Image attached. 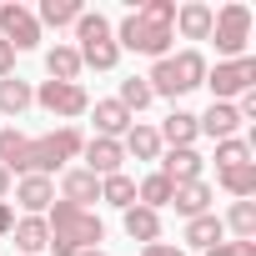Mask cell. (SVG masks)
Here are the masks:
<instances>
[{
    "mask_svg": "<svg viewBox=\"0 0 256 256\" xmlns=\"http://www.w3.org/2000/svg\"><path fill=\"white\" fill-rule=\"evenodd\" d=\"M116 100H120L126 110H131V116H136V110H146V106H151L156 96H151L146 76H126V80H120V96H116Z\"/></svg>",
    "mask_w": 256,
    "mask_h": 256,
    "instance_id": "obj_30",
    "label": "cell"
},
{
    "mask_svg": "<svg viewBox=\"0 0 256 256\" xmlns=\"http://www.w3.org/2000/svg\"><path fill=\"white\" fill-rule=\"evenodd\" d=\"M120 226L131 241H161V211H146V206H131V211H120Z\"/></svg>",
    "mask_w": 256,
    "mask_h": 256,
    "instance_id": "obj_20",
    "label": "cell"
},
{
    "mask_svg": "<svg viewBox=\"0 0 256 256\" xmlns=\"http://www.w3.org/2000/svg\"><path fill=\"white\" fill-rule=\"evenodd\" d=\"M86 151V136L76 131V126H60V131H46V136H26L20 156L6 166L10 176H50L60 171L66 161H76Z\"/></svg>",
    "mask_w": 256,
    "mask_h": 256,
    "instance_id": "obj_3",
    "label": "cell"
},
{
    "mask_svg": "<svg viewBox=\"0 0 256 256\" xmlns=\"http://www.w3.org/2000/svg\"><path fill=\"white\" fill-rule=\"evenodd\" d=\"M201 151L196 146H181V151H166L161 156V176L171 181V186H186V181H201Z\"/></svg>",
    "mask_w": 256,
    "mask_h": 256,
    "instance_id": "obj_15",
    "label": "cell"
},
{
    "mask_svg": "<svg viewBox=\"0 0 256 256\" xmlns=\"http://www.w3.org/2000/svg\"><path fill=\"white\" fill-rule=\"evenodd\" d=\"M0 201H10V171L0 166Z\"/></svg>",
    "mask_w": 256,
    "mask_h": 256,
    "instance_id": "obj_37",
    "label": "cell"
},
{
    "mask_svg": "<svg viewBox=\"0 0 256 256\" xmlns=\"http://www.w3.org/2000/svg\"><path fill=\"white\" fill-rule=\"evenodd\" d=\"M36 106V86L30 80H20V76H6L0 80V116H20V110H30Z\"/></svg>",
    "mask_w": 256,
    "mask_h": 256,
    "instance_id": "obj_23",
    "label": "cell"
},
{
    "mask_svg": "<svg viewBox=\"0 0 256 256\" xmlns=\"http://www.w3.org/2000/svg\"><path fill=\"white\" fill-rule=\"evenodd\" d=\"M216 241H226V226H221V216H216V211H206V216H191V221H186V246L211 251Z\"/></svg>",
    "mask_w": 256,
    "mask_h": 256,
    "instance_id": "obj_21",
    "label": "cell"
},
{
    "mask_svg": "<svg viewBox=\"0 0 256 256\" xmlns=\"http://www.w3.org/2000/svg\"><path fill=\"white\" fill-rule=\"evenodd\" d=\"M20 146H26V136L16 131V126H0V166H10L20 156Z\"/></svg>",
    "mask_w": 256,
    "mask_h": 256,
    "instance_id": "obj_32",
    "label": "cell"
},
{
    "mask_svg": "<svg viewBox=\"0 0 256 256\" xmlns=\"http://www.w3.org/2000/svg\"><path fill=\"white\" fill-rule=\"evenodd\" d=\"M6 76H16V50L0 40V80H6Z\"/></svg>",
    "mask_w": 256,
    "mask_h": 256,
    "instance_id": "obj_34",
    "label": "cell"
},
{
    "mask_svg": "<svg viewBox=\"0 0 256 256\" xmlns=\"http://www.w3.org/2000/svg\"><path fill=\"white\" fill-rule=\"evenodd\" d=\"M80 16H86V6H80V0H40V10H36V20H40V26H50V30L76 26Z\"/></svg>",
    "mask_w": 256,
    "mask_h": 256,
    "instance_id": "obj_24",
    "label": "cell"
},
{
    "mask_svg": "<svg viewBox=\"0 0 256 256\" xmlns=\"http://www.w3.org/2000/svg\"><path fill=\"white\" fill-rule=\"evenodd\" d=\"M176 0H141V6L120 20L116 30V46L120 50H136V56H151V60H166L171 56V40H176Z\"/></svg>",
    "mask_w": 256,
    "mask_h": 256,
    "instance_id": "obj_1",
    "label": "cell"
},
{
    "mask_svg": "<svg viewBox=\"0 0 256 256\" xmlns=\"http://www.w3.org/2000/svg\"><path fill=\"white\" fill-rule=\"evenodd\" d=\"M211 201H216V191H211L206 181H186V186H176V191H171V206H176L186 221H191V216H206V211H211Z\"/></svg>",
    "mask_w": 256,
    "mask_h": 256,
    "instance_id": "obj_17",
    "label": "cell"
},
{
    "mask_svg": "<svg viewBox=\"0 0 256 256\" xmlns=\"http://www.w3.org/2000/svg\"><path fill=\"white\" fill-rule=\"evenodd\" d=\"M211 20H216L211 6L186 0V6H176V26H171V30H181V40H211Z\"/></svg>",
    "mask_w": 256,
    "mask_h": 256,
    "instance_id": "obj_13",
    "label": "cell"
},
{
    "mask_svg": "<svg viewBox=\"0 0 256 256\" xmlns=\"http://www.w3.org/2000/svg\"><path fill=\"white\" fill-rule=\"evenodd\" d=\"M236 241H256V201H231L226 221H221Z\"/></svg>",
    "mask_w": 256,
    "mask_h": 256,
    "instance_id": "obj_29",
    "label": "cell"
},
{
    "mask_svg": "<svg viewBox=\"0 0 256 256\" xmlns=\"http://www.w3.org/2000/svg\"><path fill=\"white\" fill-rule=\"evenodd\" d=\"M171 181L161 176V171H151V176H141V186H136V206H146V211H161V206H171Z\"/></svg>",
    "mask_w": 256,
    "mask_h": 256,
    "instance_id": "obj_26",
    "label": "cell"
},
{
    "mask_svg": "<svg viewBox=\"0 0 256 256\" xmlns=\"http://www.w3.org/2000/svg\"><path fill=\"white\" fill-rule=\"evenodd\" d=\"M46 70H50V80H80V56H76V46H56V50H46Z\"/></svg>",
    "mask_w": 256,
    "mask_h": 256,
    "instance_id": "obj_28",
    "label": "cell"
},
{
    "mask_svg": "<svg viewBox=\"0 0 256 256\" xmlns=\"http://www.w3.org/2000/svg\"><path fill=\"white\" fill-rule=\"evenodd\" d=\"M211 40H216V56H221V60H241V56H246V46H251V10L241 6V0H231V6L216 10Z\"/></svg>",
    "mask_w": 256,
    "mask_h": 256,
    "instance_id": "obj_6",
    "label": "cell"
},
{
    "mask_svg": "<svg viewBox=\"0 0 256 256\" xmlns=\"http://www.w3.org/2000/svg\"><path fill=\"white\" fill-rule=\"evenodd\" d=\"M196 131H201V136H211V141H231V136L241 131V116H236V106H231V100H211V110H206V116H196Z\"/></svg>",
    "mask_w": 256,
    "mask_h": 256,
    "instance_id": "obj_12",
    "label": "cell"
},
{
    "mask_svg": "<svg viewBox=\"0 0 256 256\" xmlns=\"http://www.w3.org/2000/svg\"><path fill=\"white\" fill-rule=\"evenodd\" d=\"M36 106H46V110H50V116H60V120H76V116H86V110H90V96H86V86H80V80H40Z\"/></svg>",
    "mask_w": 256,
    "mask_h": 256,
    "instance_id": "obj_8",
    "label": "cell"
},
{
    "mask_svg": "<svg viewBox=\"0 0 256 256\" xmlns=\"http://www.w3.org/2000/svg\"><path fill=\"white\" fill-rule=\"evenodd\" d=\"M120 151L126 156H136V161H161V136H156V126H131V131L120 136Z\"/></svg>",
    "mask_w": 256,
    "mask_h": 256,
    "instance_id": "obj_19",
    "label": "cell"
},
{
    "mask_svg": "<svg viewBox=\"0 0 256 256\" xmlns=\"http://www.w3.org/2000/svg\"><path fill=\"white\" fill-rule=\"evenodd\" d=\"M90 116H96V136H106V141H120V136L136 126V116L126 110L120 100H96V106H90Z\"/></svg>",
    "mask_w": 256,
    "mask_h": 256,
    "instance_id": "obj_14",
    "label": "cell"
},
{
    "mask_svg": "<svg viewBox=\"0 0 256 256\" xmlns=\"http://www.w3.org/2000/svg\"><path fill=\"white\" fill-rule=\"evenodd\" d=\"M10 236H16V246H20L26 256H40V251L50 246V231H46V216H20V221L10 226Z\"/></svg>",
    "mask_w": 256,
    "mask_h": 256,
    "instance_id": "obj_22",
    "label": "cell"
},
{
    "mask_svg": "<svg viewBox=\"0 0 256 256\" xmlns=\"http://www.w3.org/2000/svg\"><path fill=\"white\" fill-rule=\"evenodd\" d=\"M201 256H241V246H236V241H216V246L201 251Z\"/></svg>",
    "mask_w": 256,
    "mask_h": 256,
    "instance_id": "obj_36",
    "label": "cell"
},
{
    "mask_svg": "<svg viewBox=\"0 0 256 256\" xmlns=\"http://www.w3.org/2000/svg\"><path fill=\"white\" fill-rule=\"evenodd\" d=\"M16 201H20L26 216H46L50 201H56V181L50 176H20L16 181Z\"/></svg>",
    "mask_w": 256,
    "mask_h": 256,
    "instance_id": "obj_11",
    "label": "cell"
},
{
    "mask_svg": "<svg viewBox=\"0 0 256 256\" xmlns=\"http://www.w3.org/2000/svg\"><path fill=\"white\" fill-rule=\"evenodd\" d=\"M80 256H106V251H80Z\"/></svg>",
    "mask_w": 256,
    "mask_h": 256,
    "instance_id": "obj_38",
    "label": "cell"
},
{
    "mask_svg": "<svg viewBox=\"0 0 256 256\" xmlns=\"http://www.w3.org/2000/svg\"><path fill=\"white\" fill-rule=\"evenodd\" d=\"M86 171L96 176V181H106V176H116L120 166H126V151H120V141H106V136H96V141H86Z\"/></svg>",
    "mask_w": 256,
    "mask_h": 256,
    "instance_id": "obj_10",
    "label": "cell"
},
{
    "mask_svg": "<svg viewBox=\"0 0 256 256\" xmlns=\"http://www.w3.org/2000/svg\"><path fill=\"white\" fill-rule=\"evenodd\" d=\"M156 136H161V146L181 151V146H196L201 131H196V116H191V110H171V116L161 120V131H156Z\"/></svg>",
    "mask_w": 256,
    "mask_h": 256,
    "instance_id": "obj_18",
    "label": "cell"
},
{
    "mask_svg": "<svg viewBox=\"0 0 256 256\" xmlns=\"http://www.w3.org/2000/svg\"><path fill=\"white\" fill-rule=\"evenodd\" d=\"M206 56L201 50H181V56H166V60H156L151 66V76H146V86H151V96H166V100H181V96H191L196 86H206Z\"/></svg>",
    "mask_w": 256,
    "mask_h": 256,
    "instance_id": "obj_4",
    "label": "cell"
},
{
    "mask_svg": "<svg viewBox=\"0 0 256 256\" xmlns=\"http://www.w3.org/2000/svg\"><path fill=\"white\" fill-rule=\"evenodd\" d=\"M60 201H70V206H86V211H90V201H100V181H96L86 166H70V171L60 176Z\"/></svg>",
    "mask_w": 256,
    "mask_h": 256,
    "instance_id": "obj_16",
    "label": "cell"
},
{
    "mask_svg": "<svg viewBox=\"0 0 256 256\" xmlns=\"http://www.w3.org/2000/svg\"><path fill=\"white\" fill-rule=\"evenodd\" d=\"M216 181H221V191H231L236 201H251V196H256V161L231 166V171H216Z\"/></svg>",
    "mask_w": 256,
    "mask_h": 256,
    "instance_id": "obj_25",
    "label": "cell"
},
{
    "mask_svg": "<svg viewBox=\"0 0 256 256\" xmlns=\"http://www.w3.org/2000/svg\"><path fill=\"white\" fill-rule=\"evenodd\" d=\"M100 201H106V206H116V211H131V206H136V181L126 176V171L106 176V181H100Z\"/></svg>",
    "mask_w": 256,
    "mask_h": 256,
    "instance_id": "obj_27",
    "label": "cell"
},
{
    "mask_svg": "<svg viewBox=\"0 0 256 256\" xmlns=\"http://www.w3.org/2000/svg\"><path fill=\"white\" fill-rule=\"evenodd\" d=\"M10 226H16V206L0 201V236H10Z\"/></svg>",
    "mask_w": 256,
    "mask_h": 256,
    "instance_id": "obj_35",
    "label": "cell"
},
{
    "mask_svg": "<svg viewBox=\"0 0 256 256\" xmlns=\"http://www.w3.org/2000/svg\"><path fill=\"white\" fill-rule=\"evenodd\" d=\"M141 256H186V251L171 246V241H151V246H141Z\"/></svg>",
    "mask_w": 256,
    "mask_h": 256,
    "instance_id": "obj_33",
    "label": "cell"
},
{
    "mask_svg": "<svg viewBox=\"0 0 256 256\" xmlns=\"http://www.w3.org/2000/svg\"><path fill=\"white\" fill-rule=\"evenodd\" d=\"M0 40H6L10 50H36V46H40V20H36V10H26L20 0H6V6H0Z\"/></svg>",
    "mask_w": 256,
    "mask_h": 256,
    "instance_id": "obj_9",
    "label": "cell"
},
{
    "mask_svg": "<svg viewBox=\"0 0 256 256\" xmlns=\"http://www.w3.org/2000/svg\"><path fill=\"white\" fill-rule=\"evenodd\" d=\"M46 231H50V246H46V251H56V256L100 251V241H106L100 216L86 211V206H70V201H50V211H46Z\"/></svg>",
    "mask_w": 256,
    "mask_h": 256,
    "instance_id": "obj_2",
    "label": "cell"
},
{
    "mask_svg": "<svg viewBox=\"0 0 256 256\" xmlns=\"http://www.w3.org/2000/svg\"><path fill=\"white\" fill-rule=\"evenodd\" d=\"M206 86H211V100H231L241 90H256V56L216 60V70H206Z\"/></svg>",
    "mask_w": 256,
    "mask_h": 256,
    "instance_id": "obj_7",
    "label": "cell"
},
{
    "mask_svg": "<svg viewBox=\"0 0 256 256\" xmlns=\"http://www.w3.org/2000/svg\"><path fill=\"white\" fill-rule=\"evenodd\" d=\"M246 161H251V141L246 136L216 141V171H231V166H246Z\"/></svg>",
    "mask_w": 256,
    "mask_h": 256,
    "instance_id": "obj_31",
    "label": "cell"
},
{
    "mask_svg": "<svg viewBox=\"0 0 256 256\" xmlns=\"http://www.w3.org/2000/svg\"><path fill=\"white\" fill-rule=\"evenodd\" d=\"M76 56H80V66H90V70H116V66H120L116 30H110V20H106L100 10H86V16L76 20Z\"/></svg>",
    "mask_w": 256,
    "mask_h": 256,
    "instance_id": "obj_5",
    "label": "cell"
}]
</instances>
